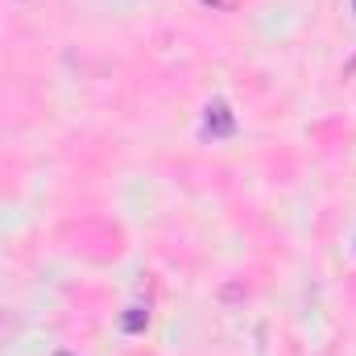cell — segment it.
Here are the masks:
<instances>
[{
    "label": "cell",
    "instance_id": "obj_1",
    "mask_svg": "<svg viewBox=\"0 0 356 356\" xmlns=\"http://www.w3.org/2000/svg\"><path fill=\"white\" fill-rule=\"evenodd\" d=\"M203 129H207L211 137H232V133H236V116H232V108H228L224 99H216V104H207V116H203Z\"/></svg>",
    "mask_w": 356,
    "mask_h": 356
},
{
    "label": "cell",
    "instance_id": "obj_2",
    "mask_svg": "<svg viewBox=\"0 0 356 356\" xmlns=\"http://www.w3.org/2000/svg\"><path fill=\"white\" fill-rule=\"evenodd\" d=\"M145 323H149V315H145V311H141V307H129V315H124V319H120V327H124V332H129V336H133V332H141V327H145Z\"/></svg>",
    "mask_w": 356,
    "mask_h": 356
},
{
    "label": "cell",
    "instance_id": "obj_3",
    "mask_svg": "<svg viewBox=\"0 0 356 356\" xmlns=\"http://www.w3.org/2000/svg\"><path fill=\"white\" fill-rule=\"evenodd\" d=\"M353 13H356V0H353Z\"/></svg>",
    "mask_w": 356,
    "mask_h": 356
}]
</instances>
